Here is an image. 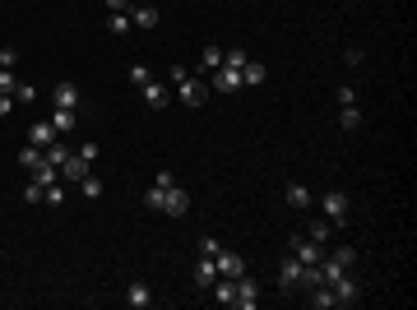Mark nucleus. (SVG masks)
Instances as JSON below:
<instances>
[{
    "instance_id": "nucleus-32",
    "label": "nucleus",
    "mask_w": 417,
    "mask_h": 310,
    "mask_svg": "<svg viewBox=\"0 0 417 310\" xmlns=\"http://www.w3.org/2000/svg\"><path fill=\"white\" fill-rule=\"evenodd\" d=\"M19 88V75L14 70H0V93H14Z\"/></svg>"
},
{
    "instance_id": "nucleus-7",
    "label": "nucleus",
    "mask_w": 417,
    "mask_h": 310,
    "mask_svg": "<svg viewBox=\"0 0 417 310\" xmlns=\"http://www.w3.org/2000/svg\"><path fill=\"white\" fill-rule=\"evenodd\" d=\"M172 181H176V176H172L167 167L153 176V185H149V194H144V204L153 208V213H162V199H167V185H172Z\"/></svg>"
},
{
    "instance_id": "nucleus-14",
    "label": "nucleus",
    "mask_w": 417,
    "mask_h": 310,
    "mask_svg": "<svg viewBox=\"0 0 417 310\" xmlns=\"http://www.w3.org/2000/svg\"><path fill=\"white\" fill-rule=\"evenodd\" d=\"M297 278H301V259H283V269H278V287H283L287 297L297 292Z\"/></svg>"
},
{
    "instance_id": "nucleus-22",
    "label": "nucleus",
    "mask_w": 417,
    "mask_h": 310,
    "mask_svg": "<svg viewBox=\"0 0 417 310\" xmlns=\"http://www.w3.org/2000/svg\"><path fill=\"white\" fill-rule=\"evenodd\" d=\"M339 125L348 130V134H352L357 125H362V111H357V102H352V107H339Z\"/></svg>"
},
{
    "instance_id": "nucleus-2",
    "label": "nucleus",
    "mask_w": 417,
    "mask_h": 310,
    "mask_svg": "<svg viewBox=\"0 0 417 310\" xmlns=\"http://www.w3.org/2000/svg\"><path fill=\"white\" fill-rule=\"evenodd\" d=\"M329 301H334V310H348V306H357V301H362V283L352 278V269L343 273V278H334V283H329Z\"/></svg>"
},
{
    "instance_id": "nucleus-28",
    "label": "nucleus",
    "mask_w": 417,
    "mask_h": 310,
    "mask_svg": "<svg viewBox=\"0 0 417 310\" xmlns=\"http://www.w3.org/2000/svg\"><path fill=\"white\" fill-rule=\"evenodd\" d=\"M10 98H14L19 107H28V102H38V88H33V84H19V88H14Z\"/></svg>"
},
{
    "instance_id": "nucleus-8",
    "label": "nucleus",
    "mask_w": 417,
    "mask_h": 310,
    "mask_svg": "<svg viewBox=\"0 0 417 310\" xmlns=\"http://www.w3.org/2000/svg\"><path fill=\"white\" fill-rule=\"evenodd\" d=\"M213 269H218V278H241L246 273V259L236 255V250H218L213 255Z\"/></svg>"
},
{
    "instance_id": "nucleus-38",
    "label": "nucleus",
    "mask_w": 417,
    "mask_h": 310,
    "mask_svg": "<svg viewBox=\"0 0 417 310\" xmlns=\"http://www.w3.org/2000/svg\"><path fill=\"white\" fill-rule=\"evenodd\" d=\"M107 10L116 14V10H130V0H107Z\"/></svg>"
},
{
    "instance_id": "nucleus-26",
    "label": "nucleus",
    "mask_w": 417,
    "mask_h": 310,
    "mask_svg": "<svg viewBox=\"0 0 417 310\" xmlns=\"http://www.w3.org/2000/svg\"><path fill=\"white\" fill-rule=\"evenodd\" d=\"M52 125H56V134H70V130H75V111H61V107H56Z\"/></svg>"
},
{
    "instance_id": "nucleus-4",
    "label": "nucleus",
    "mask_w": 417,
    "mask_h": 310,
    "mask_svg": "<svg viewBox=\"0 0 417 310\" xmlns=\"http://www.w3.org/2000/svg\"><path fill=\"white\" fill-rule=\"evenodd\" d=\"M236 88H246V84H241V70L218 65V70H213V79H208V93H222V98H227V93H236Z\"/></svg>"
},
{
    "instance_id": "nucleus-3",
    "label": "nucleus",
    "mask_w": 417,
    "mask_h": 310,
    "mask_svg": "<svg viewBox=\"0 0 417 310\" xmlns=\"http://www.w3.org/2000/svg\"><path fill=\"white\" fill-rule=\"evenodd\" d=\"M320 208H325V218H329V227H348V194L343 190H329L325 199H320Z\"/></svg>"
},
{
    "instance_id": "nucleus-23",
    "label": "nucleus",
    "mask_w": 417,
    "mask_h": 310,
    "mask_svg": "<svg viewBox=\"0 0 417 310\" xmlns=\"http://www.w3.org/2000/svg\"><path fill=\"white\" fill-rule=\"evenodd\" d=\"M42 153H47V162H52V167H56V171H61V162H66V157H70V153H75V148H66V144L56 139V144H52V148H42Z\"/></svg>"
},
{
    "instance_id": "nucleus-21",
    "label": "nucleus",
    "mask_w": 417,
    "mask_h": 310,
    "mask_svg": "<svg viewBox=\"0 0 417 310\" xmlns=\"http://www.w3.org/2000/svg\"><path fill=\"white\" fill-rule=\"evenodd\" d=\"M287 208H311V190H306V185H287Z\"/></svg>"
},
{
    "instance_id": "nucleus-13",
    "label": "nucleus",
    "mask_w": 417,
    "mask_h": 310,
    "mask_svg": "<svg viewBox=\"0 0 417 310\" xmlns=\"http://www.w3.org/2000/svg\"><path fill=\"white\" fill-rule=\"evenodd\" d=\"M52 102L61 107V111H75V107H79V88L70 84V79H61V84L52 88Z\"/></svg>"
},
{
    "instance_id": "nucleus-5",
    "label": "nucleus",
    "mask_w": 417,
    "mask_h": 310,
    "mask_svg": "<svg viewBox=\"0 0 417 310\" xmlns=\"http://www.w3.org/2000/svg\"><path fill=\"white\" fill-rule=\"evenodd\" d=\"M292 259H301V264H320V259H325V246H320V241H311V236H297V232H292Z\"/></svg>"
},
{
    "instance_id": "nucleus-35",
    "label": "nucleus",
    "mask_w": 417,
    "mask_h": 310,
    "mask_svg": "<svg viewBox=\"0 0 417 310\" xmlns=\"http://www.w3.org/2000/svg\"><path fill=\"white\" fill-rule=\"evenodd\" d=\"M218 241H213V236H199V255H208V259H213V255H218Z\"/></svg>"
},
{
    "instance_id": "nucleus-29",
    "label": "nucleus",
    "mask_w": 417,
    "mask_h": 310,
    "mask_svg": "<svg viewBox=\"0 0 417 310\" xmlns=\"http://www.w3.org/2000/svg\"><path fill=\"white\" fill-rule=\"evenodd\" d=\"M42 204H52V208H61V204H66V190H61V181L42 190Z\"/></svg>"
},
{
    "instance_id": "nucleus-36",
    "label": "nucleus",
    "mask_w": 417,
    "mask_h": 310,
    "mask_svg": "<svg viewBox=\"0 0 417 310\" xmlns=\"http://www.w3.org/2000/svg\"><path fill=\"white\" fill-rule=\"evenodd\" d=\"M42 190H47V185H38V181H28V190H24V199H28V204H38V199H42Z\"/></svg>"
},
{
    "instance_id": "nucleus-12",
    "label": "nucleus",
    "mask_w": 417,
    "mask_h": 310,
    "mask_svg": "<svg viewBox=\"0 0 417 310\" xmlns=\"http://www.w3.org/2000/svg\"><path fill=\"white\" fill-rule=\"evenodd\" d=\"M56 139H61V134H56L52 121H33V125H28V144H38V148H52Z\"/></svg>"
},
{
    "instance_id": "nucleus-16",
    "label": "nucleus",
    "mask_w": 417,
    "mask_h": 310,
    "mask_svg": "<svg viewBox=\"0 0 417 310\" xmlns=\"http://www.w3.org/2000/svg\"><path fill=\"white\" fill-rule=\"evenodd\" d=\"M126 14H130V24H135V28H158V10L149 5V0H144V5H130Z\"/></svg>"
},
{
    "instance_id": "nucleus-20",
    "label": "nucleus",
    "mask_w": 417,
    "mask_h": 310,
    "mask_svg": "<svg viewBox=\"0 0 417 310\" xmlns=\"http://www.w3.org/2000/svg\"><path fill=\"white\" fill-rule=\"evenodd\" d=\"M218 65H222V47H213V42H208L204 52H199V70H204V75H213Z\"/></svg>"
},
{
    "instance_id": "nucleus-18",
    "label": "nucleus",
    "mask_w": 417,
    "mask_h": 310,
    "mask_svg": "<svg viewBox=\"0 0 417 310\" xmlns=\"http://www.w3.org/2000/svg\"><path fill=\"white\" fill-rule=\"evenodd\" d=\"M126 301H130L135 310H149V306H153V297H149V287H144V283H130V287H126Z\"/></svg>"
},
{
    "instance_id": "nucleus-24",
    "label": "nucleus",
    "mask_w": 417,
    "mask_h": 310,
    "mask_svg": "<svg viewBox=\"0 0 417 310\" xmlns=\"http://www.w3.org/2000/svg\"><path fill=\"white\" fill-rule=\"evenodd\" d=\"M241 84H264V65L260 61H246V65H241Z\"/></svg>"
},
{
    "instance_id": "nucleus-30",
    "label": "nucleus",
    "mask_w": 417,
    "mask_h": 310,
    "mask_svg": "<svg viewBox=\"0 0 417 310\" xmlns=\"http://www.w3.org/2000/svg\"><path fill=\"white\" fill-rule=\"evenodd\" d=\"M246 61H250V56L241 52V47H232V52H222V65H232V70H241Z\"/></svg>"
},
{
    "instance_id": "nucleus-27",
    "label": "nucleus",
    "mask_w": 417,
    "mask_h": 310,
    "mask_svg": "<svg viewBox=\"0 0 417 310\" xmlns=\"http://www.w3.org/2000/svg\"><path fill=\"white\" fill-rule=\"evenodd\" d=\"M79 194H84V199H98V194H103V181H98V176H84V181H79Z\"/></svg>"
},
{
    "instance_id": "nucleus-10",
    "label": "nucleus",
    "mask_w": 417,
    "mask_h": 310,
    "mask_svg": "<svg viewBox=\"0 0 417 310\" xmlns=\"http://www.w3.org/2000/svg\"><path fill=\"white\" fill-rule=\"evenodd\" d=\"M232 306H236V310H255V306H260V287L250 283L246 273L236 278V297H232Z\"/></svg>"
},
{
    "instance_id": "nucleus-1",
    "label": "nucleus",
    "mask_w": 417,
    "mask_h": 310,
    "mask_svg": "<svg viewBox=\"0 0 417 310\" xmlns=\"http://www.w3.org/2000/svg\"><path fill=\"white\" fill-rule=\"evenodd\" d=\"M167 79H172V88H176V98H181L185 107H204V102H208V84H204L199 75H190L185 65H172Z\"/></svg>"
},
{
    "instance_id": "nucleus-37",
    "label": "nucleus",
    "mask_w": 417,
    "mask_h": 310,
    "mask_svg": "<svg viewBox=\"0 0 417 310\" xmlns=\"http://www.w3.org/2000/svg\"><path fill=\"white\" fill-rule=\"evenodd\" d=\"M352 102H357V93H352V84H343V88H339V107H352Z\"/></svg>"
},
{
    "instance_id": "nucleus-33",
    "label": "nucleus",
    "mask_w": 417,
    "mask_h": 310,
    "mask_svg": "<svg viewBox=\"0 0 417 310\" xmlns=\"http://www.w3.org/2000/svg\"><path fill=\"white\" fill-rule=\"evenodd\" d=\"M14 65H19V52L14 47H0V70H14Z\"/></svg>"
},
{
    "instance_id": "nucleus-17",
    "label": "nucleus",
    "mask_w": 417,
    "mask_h": 310,
    "mask_svg": "<svg viewBox=\"0 0 417 310\" xmlns=\"http://www.w3.org/2000/svg\"><path fill=\"white\" fill-rule=\"evenodd\" d=\"M208 292H213V301H218V306H232V297H236V278H218V283L208 287Z\"/></svg>"
},
{
    "instance_id": "nucleus-19",
    "label": "nucleus",
    "mask_w": 417,
    "mask_h": 310,
    "mask_svg": "<svg viewBox=\"0 0 417 310\" xmlns=\"http://www.w3.org/2000/svg\"><path fill=\"white\" fill-rule=\"evenodd\" d=\"M42 162H47V153H42L38 144H33V148H19V167H24V171H38Z\"/></svg>"
},
{
    "instance_id": "nucleus-9",
    "label": "nucleus",
    "mask_w": 417,
    "mask_h": 310,
    "mask_svg": "<svg viewBox=\"0 0 417 310\" xmlns=\"http://www.w3.org/2000/svg\"><path fill=\"white\" fill-rule=\"evenodd\" d=\"M185 208H190V194H185V185L172 181L167 185V199H162V213H167V218H185Z\"/></svg>"
},
{
    "instance_id": "nucleus-31",
    "label": "nucleus",
    "mask_w": 417,
    "mask_h": 310,
    "mask_svg": "<svg viewBox=\"0 0 417 310\" xmlns=\"http://www.w3.org/2000/svg\"><path fill=\"white\" fill-rule=\"evenodd\" d=\"M306 236L320 241V246H329V222H311V232H306Z\"/></svg>"
},
{
    "instance_id": "nucleus-39",
    "label": "nucleus",
    "mask_w": 417,
    "mask_h": 310,
    "mask_svg": "<svg viewBox=\"0 0 417 310\" xmlns=\"http://www.w3.org/2000/svg\"><path fill=\"white\" fill-rule=\"evenodd\" d=\"M130 5H144V0H130Z\"/></svg>"
},
{
    "instance_id": "nucleus-25",
    "label": "nucleus",
    "mask_w": 417,
    "mask_h": 310,
    "mask_svg": "<svg viewBox=\"0 0 417 310\" xmlns=\"http://www.w3.org/2000/svg\"><path fill=\"white\" fill-rule=\"evenodd\" d=\"M107 24H112V33H116V38H126V33H130V14H126V10H116V14H112V19H107Z\"/></svg>"
},
{
    "instance_id": "nucleus-11",
    "label": "nucleus",
    "mask_w": 417,
    "mask_h": 310,
    "mask_svg": "<svg viewBox=\"0 0 417 310\" xmlns=\"http://www.w3.org/2000/svg\"><path fill=\"white\" fill-rule=\"evenodd\" d=\"M139 93H144V102L153 107V111H162V107L172 102V88H167V84H158V79H149V84H144Z\"/></svg>"
},
{
    "instance_id": "nucleus-6",
    "label": "nucleus",
    "mask_w": 417,
    "mask_h": 310,
    "mask_svg": "<svg viewBox=\"0 0 417 310\" xmlns=\"http://www.w3.org/2000/svg\"><path fill=\"white\" fill-rule=\"evenodd\" d=\"M89 171H93L89 157H84V153H70L66 162H61V181H66V185H79L84 176H89Z\"/></svg>"
},
{
    "instance_id": "nucleus-15",
    "label": "nucleus",
    "mask_w": 417,
    "mask_h": 310,
    "mask_svg": "<svg viewBox=\"0 0 417 310\" xmlns=\"http://www.w3.org/2000/svg\"><path fill=\"white\" fill-rule=\"evenodd\" d=\"M213 283H218V269H213V259H208V255H199V264H195V287H199V292H208Z\"/></svg>"
},
{
    "instance_id": "nucleus-34",
    "label": "nucleus",
    "mask_w": 417,
    "mask_h": 310,
    "mask_svg": "<svg viewBox=\"0 0 417 310\" xmlns=\"http://www.w3.org/2000/svg\"><path fill=\"white\" fill-rule=\"evenodd\" d=\"M149 79H153V75H149V70H144V65H130V84H135V88H144V84H149Z\"/></svg>"
}]
</instances>
